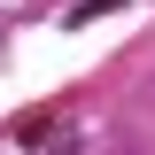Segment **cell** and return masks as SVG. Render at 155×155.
Listing matches in <instances>:
<instances>
[{
  "label": "cell",
  "mask_w": 155,
  "mask_h": 155,
  "mask_svg": "<svg viewBox=\"0 0 155 155\" xmlns=\"http://www.w3.org/2000/svg\"><path fill=\"white\" fill-rule=\"evenodd\" d=\"M109 8H124V0H78V8H70V23H93V16H109Z\"/></svg>",
  "instance_id": "cell-1"
}]
</instances>
